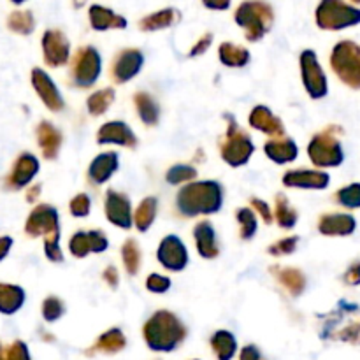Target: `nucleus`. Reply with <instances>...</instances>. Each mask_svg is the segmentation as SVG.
<instances>
[{
	"mask_svg": "<svg viewBox=\"0 0 360 360\" xmlns=\"http://www.w3.org/2000/svg\"><path fill=\"white\" fill-rule=\"evenodd\" d=\"M32 86H34L35 94L39 95V98L42 101V104L53 112H60L65 108V101L62 97V91L58 90V86L55 84V81L51 79L48 72L44 69H39L35 67L32 70Z\"/></svg>",
	"mask_w": 360,
	"mask_h": 360,
	"instance_id": "f3484780",
	"label": "nucleus"
},
{
	"mask_svg": "<svg viewBox=\"0 0 360 360\" xmlns=\"http://www.w3.org/2000/svg\"><path fill=\"white\" fill-rule=\"evenodd\" d=\"M172 287V281L169 276H164V274H150L146 278V288L151 292V294H165L169 292V288Z\"/></svg>",
	"mask_w": 360,
	"mask_h": 360,
	"instance_id": "de8ad7c7",
	"label": "nucleus"
},
{
	"mask_svg": "<svg viewBox=\"0 0 360 360\" xmlns=\"http://www.w3.org/2000/svg\"><path fill=\"white\" fill-rule=\"evenodd\" d=\"M315 20L322 30L340 32L360 25V9L345 0H320Z\"/></svg>",
	"mask_w": 360,
	"mask_h": 360,
	"instance_id": "20e7f679",
	"label": "nucleus"
},
{
	"mask_svg": "<svg viewBox=\"0 0 360 360\" xmlns=\"http://www.w3.org/2000/svg\"><path fill=\"white\" fill-rule=\"evenodd\" d=\"M144 55L141 49L127 48L115 56L111 63V77L116 84L132 81L143 70Z\"/></svg>",
	"mask_w": 360,
	"mask_h": 360,
	"instance_id": "4468645a",
	"label": "nucleus"
},
{
	"mask_svg": "<svg viewBox=\"0 0 360 360\" xmlns=\"http://www.w3.org/2000/svg\"><path fill=\"white\" fill-rule=\"evenodd\" d=\"M227 118L229 127L220 143V155L231 167H243L255 153V144L232 116L227 115Z\"/></svg>",
	"mask_w": 360,
	"mask_h": 360,
	"instance_id": "39448f33",
	"label": "nucleus"
},
{
	"mask_svg": "<svg viewBox=\"0 0 360 360\" xmlns=\"http://www.w3.org/2000/svg\"><path fill=\"white\" fill-rule=\"evenodd\" d=\"M70 214L76 218H84L90 214L91 211V199L86 193H77L72 200H70Z\"/></svg>",
	"mask_w": 360,
	"mask_h": 360,
	"instance_id": "49530a36",
	"label": "nucleus"
},
{
	"mask_svg": "<svg viewBox=\"0 0 360 360\" xmlns=\"http://www.w3.org/2000/svg\"><path fill=\"white\" fill-rule=\"evenodd\" d=\"M7 28L14 34L30 35L35 30V18L30 11H14L7 18Z\"/></svg>",
	"mask_w": 360,
	"mask_h": 360,
	"instance_id": "58836bf2",
	"label": "nucleus"
},
{
	"mask_svg": "<svg viewBox=\"0 0 360 360\" xmlns=\"http://www.w3.org/2000/svg\"><path fill=\"white\" fill-rule=\"evenodd\" d=\"M211 44H213V35H211V34L202 35V37H200L199 41H197L195 44L192 46V49H190L188 56H200V55H204V53H207V49H210Z\"/></svg>",
	"mask_w": 360,
	"mask_h": 360,
	"instance_id": "603ef678",
	"label": "nucleus"
},
{
	"mask_svg": "<svg viewBox=\"0 0 360 360\" xmlns=\"http://www.w3.org/2000/svg\"><path fill=\"white\" fill-rule=\"evenodd\" d=\"M204 7L211 11H227L231 7L232 0H202Z\"/></svg>",
	"mask_w": 360,
	"mask_h": 360,
	"instance_id": "5fc2aeb1",
	"label": "nucleus"
},
{
	"mask_svg": "<svg viewBox=\"0 0 360 360\" xmlns=\"http://www.w3.org/2000/svg\"><path fill=\"white\" fill-rule=\"evenodd\" d=\"M86 0H74V7H83Z\"/></svg>",
	"mask_w": 360,
	"mask_h": 360,
	"instance_id": "bf43d9fd",
	"label": "nucleus"
},
{
	"mask_svg": "<svg viewBox=\"0 0 360 360\" xmlns=\"http://www.w3.org/2000/svg\"><path fill=\"white\" fill-rule=\"evenodd\" d=\"M120 167V155L115 151H104V153L97 155L94 160L90 162L88 167V181L95 186H101L108 183L112 178Z\"/></svg>",
	"mask_w": 360,
	"mask_h": 360,
	"instance_id": "4be33fe9",
	"label": "nucleus"
},
{
	"mask_svg": "<svg viewBox=\"0 0 360 360\" xmlns=\"http://www.w3.org/2000/svg\"><path fill=\"white\" fill-rule=\"evenodd\" d=\"M102 74V56L94 46H84L76 51L70 62V81L76 88H91Z\"/></svg>",
	"mask_w": 360,
	"mask_h": 360,
	"instance_id": "1a4fd4ad",
	"label": "nucleus"
},
{
	"mask_svg": "<svg viewBox=\"0 0 360 360\" xmlns=\"http://www.w3.org/2000/svg\"><path fill=\"white\" fill-rule=\"evenodd\" d=\"M234 20L245 30L246 39L257 42L273 28L274 13L273 7L264 0H245L236 9Z\"/></svg>",
	"mask_w": 360,
	"mask_h": 360,
	"instance_id": "7ed1b4c3",
	"label": "nucleus"
},
{
	"mask_svg": "<svg viewBox=\"0 0 360 360\" xmlns=\"http://www.w3.org/2000/svg\"><path fill=\"white\" fill-rule=\"evenodd\" d=\"M134 105H136L137 116H139L141 122L146 127L157 125L158 120H160V108L155 102V98L151 97L146 91H139V94L134 95Z\"/></svg>",
	"mask_w": 360,
	"mask_h": 360,
	"instance_id": "7c9ffc66",
	"label": "nucleus"
},
{
	"mask_svg": "<svg viewBox=\"0 0 360 360\" xmlns=\"http://www.w3.org/2000/svg\"><path fill=\"white\" fill-rule=\"evenodd\" d=\"M44 253L46 259L53 264L63 262V252L60 246V234H51L44 238Z\"/></svg>",
	"mask_w": 360,
	"mask_h": 360,
	"instance_id": "c03bdc74",
	"label": "nucleus"
},
{
	"mask_svg": "<svg viewBox=\"0 0 360 360\" xmlns=\"http://www.w3.org/2000/svg\"><path fill=\"white\" fill-rule=\"evenodd\" d=\"M211 348L218 360H232L238 352V340L229 330H217L211 338Z\"/></svg>",
	"mask_w": 360,
	"mask_h": 360,
	"instance_id": "f704fd0d",
	"label": "nucleus"
},
{
	"mask_svg": "<svg viewBox=\"0 0 360 360\" xmlns=\"http://www.w3.org/2000/svg\"><path fill=\"white\" fill-rule=\"evenodd\" d=\"M0 360H6V359H4V355H2V348H0Z\"/></svg>",
	"mask_w": 360,
	"mask_h": 360,
	"instance_id": "680f3d73",
	"label": "nucleus"
},
{
	"mask_svg": "<svg viewBox=\"0 0 360 360\" xmlns=\"http://www.w3.org/2000/svg\"><path fill=\"white\" fill-rule=\"evenodd\" d=\"M13 245H14L13 238H9V236H0V262L9 255Z\"/></svg>",
	"mask_w": 360,
	"mask_h": 360,
	"instance_id": "4d7b16f0",
	"label": "nucleus"
},
{
	"mask_svg": "<svg viewBox=\"0 0 360 360\" xmlns=\"http://www.w3.org/2000/svg\"><path fill=\"white\" fill-rule=\"evenodd\" d=\"M179 20H181L179 11L172 9V7H167V9H160L157 11V13L144 16L143 20L139 21V28L144 32L164 30V28L174 27Z\"/></svg>",
	"mask_w": 360,
	"mask_h": 360,
	"instance_id": "cd10ccee",
	"label": "nucleus"
},
{
	"mask_svg": "<svg viewBox=\"0 0 360 360\" xmlns=\"http://www.w3.org/2000/svg\"><path fill=\"white\" fill-rule=\"evenodd\" d=\"M25 232L30 238H46L51 234H60V217L58 211L49 204H39L28 214Z\"/></svg>",
	"mask_w": 360,
	"mask_h": 360,
	"instance_id": "9b49d317",
	"label": "nucleus"
},
{
	"mask_svg": "<svg viewBox=\"0 0 360 360\" xmlns=\"http://www.w3.org/2000/svg\"><path fill=\"white\" fill-rule=\"evenodd\" d=\"M41 171V164L39 158L34 153H21L20 157L14 160L13 167H11L9 174L4 178V188L6 190H23L25 186L30 185L37 172Z\"/></svg>",
	"mask_w": 360,
	"mask_h": 360,
	"instance_id": "ddd939ff",
	"label": "nucleus"
},
{
	"mask_svg": "<svg viewBox=\"0 0 360 360\" xmlns=\"http://www.w3.org/2000/svg\"><path fill=\"white\" fill-rule=\"evenodd\" d=\"M239 224V236L241 239L248 241V239L255 238L257 231H259V221H257V214L252 207H241L236 213Z\"/></svg>",
	"mask_w": 360,
	"mask_h": 360,
	"instance_id": "ea45409f",
	"label": "nucleus"
},
{
	"mask_svg": "<svg viewBox=\"0 0 360 360\" xmlns=\"http://www.w3.org/2000/svg\"><path fill=\"white\" fill-rule=\"evenodd\" d=\"M157 260L164 269L171 271V273H179L188 266V250L186 245L174 234L165 236L160 241L157 250Z\"/></svg>",
	"mask_w": 360,
	"mask_h": 360,
	"instance_id": "f8f14e48",
	"label": "nucleus"
},
{
	"mask_svg": "<svg viewBox=\"0 0 360 360\" xmlns=\"http://www.w3.org/2000/svg\"><path fill=\"white\" fill-rule=\"evenodd\" d=\"M127 347L125 334L120 329H109L97 340V343L91 347V352H102V354H118Z\"/></svg>",
	"mask_w": 360,
	"mask_h": 360,
	"instance_id": "c9c22d12",
	"label": "nucleus"
},
{
	"mask_svg": "<svg viewBox=\"0 0 360 360\" xmlns=\"http://www.w3.org/2000/svg\"><path fill=\"white\" fill-rule=\"evenodd\" d=\"M334 74L352 90H360V46L354 41H340L330 53Z\"/></svg>",
	"mask_w": 360,
	"mask_h": 360,
	"instance_id": "6e6552de",
	"label": "nucleus"
},
{
	"mask_svg": "<svg viewBox=\"0 0 360 360\" xmlns=\"http://www.w3.org/2000/svg\"><path fill=\"white\" fill-rule=\"evenodd\" d=\"M224 206V186L214 179L190 181L176 195V210L181 217H210Z\"/></svg>",
	"mask_w": 360,
	"mask_h": 360,
	"instance_id": "f257e3e1",
	"label": "nucleus"
},
{
	"mask_svg": "<svg viewBox=\"0 0 360 360\" xmlns=\"http://www.w3.org/2000/svg\"><path fill=\"white\" fill-rule=\"evenodd\" d=\"M322 338L360 343V309L357 304L340 302L336 311L326 320Z\"/></svg>",
	"mask_w": 360,
	"mask_h": 360,
	"instance_id": "423d86ee",
	"label": "nucleus"
},
{
	"mask_svg": "<svg viewBox=\"0 0 360 360\" xmlns=\"http://www.w3.org/2000/svg\"><path fill=\"white\" fill-rule=\"evenodd\" d=\"M197 178V169L186 164H176L165 172V179L169 185H186Z\"/></svg>",
	"mask_w": 360,
	"mask_h": 360,
	"instance_id": "79ce46f5",
	"label": "nucleus"
},
{
	"mask_svg": "<svg viewBox=\"0 0 360 360\" xmlns=\"http://www.w3.org/2000/svg\"><path fill=\"white\" fill-rule=\"evenodd\" d=\"M271 271L274 273L276 280L280 281L281 287H283L290 295L299 297V295L304 292L306 276L302 274V271L295 269V267H273Z\"/></svg>",
	"mask_w": 360,
	"mask_h": 360,
	"instance_id": "c756f323",
	"label": "nucleus"
},
{
	"mask_svg": "<svg viewBox=\"0 0 360 360\" xmlns=\"http://www.w3.org/2000/svg\"><path fill=\"white\" fill-rule=\"evenodd\" d=\"M108 248L109 239L102 231H79L69 241V252L76 259H84L90 253H104Z\"/></svg>",
	"mask_w": 360,
	"mask_h": 360,
	"instance_id": "6ab92c4d",
	"label": "nucleus"
},
{
	"mask_svg": "<svg viewBox=\"0 0 360 360\" xmlns=\"http://www.w3.org/2000/svg\"><path fill=\"white\" fill-rule=\"evenodd\" d=\"M250 127L269 137H283L285 127L281 120L267 105H257L248 116Z\"/></svg>",
	"mask_w": 360,
	"mask_h": 360,
	"instance_id": "b1692460",
	"label": "nucleus"
},
{
	"mask_svg": "<svg viewBox=\"0 0 360 360\" xmlns=\"http://www.w3.org/2000/svg\"><path fill=\"white\" fill-rule=\"evenodd\" d=\"M343 281L347 285H350V287H359L360 285V260H357V262H352L350 266H348V269L345 271V274H343Z\"/></svg>",
	"mask_w": 360,
	"mask_h": 360,
	"instance_id": "8fccbe9b",
	"label": "nucleus"
},
{
	"mask_svg": "<svg viewBox=\"0 0 360 360\" xmlns=\"http://www.w3.org/2000/svg\"><path fill=\"white\" fill-rule=\"evenodd\" d=\"M63 315H65V304L62 302V299L55 297V295H49V297L44 299V302H42V319L46 322L53 323L62 319Z\"/></svg>",
	"mask_w": 360,
	"mask_h": 360,
	"instance_id": "37998d69",
	"label": "nucleus"
},
{
	"mask_svg": "<svg viewBox=\"0 0 360 360\" xmlns=\"http://www.w3.org/2000/svg\"><path fill=\"white\" fill-rule=\"evenodd\" d=\"M357 231V220L348 213H327L319 220V232L327 238H347Z\"/></svg>",
	"mask_w": 360,
	"mask_h": 360,
	"instance_id": "412c9836",
	"label": "nucleus"
},
{
	"mask_svg": "<svg viewBox=\"0 0 360 360\" xmlns=\"http://www.w3.org/2000/svg\"><path fill=\"white\" fill-rule=\"evenodd\" d=\"M11 2H13L14 6H21V4H25V2H27V0H11Z\"/></svg>",
	"mask_w": 360,
	"mask_h": 360,
	"instance_id": "052dcab7",
	"label": "nucleus"
},
{
	"mask_svg": "<svg viewBox=\"0 0 360 360\" xmlns=\"http://www.w3.org/2000/svg\"><path fill=\"white\" fill-rule=\"evenodd\" d=\"M239 360H262V357H260L259 348L253 347V345H248V347H245L241 350Z\"/></svg>",
	"mask_w": 360,
	"mask_h": 360,
	"instance_id": "6e6d98bb",
	"label": "nucleus"
},
{
	"mask_svg": "<svg viewBox=\"0 0 360 360\" xmlns=\"http://www.w3.org/2000/svg\"><path fill=\"white\" fill-rule=\"evenodd\" d=\"M122 260L123 266H125L127 273L130 276H136L141 269V260H143V255H141L139 243L136 239H127L122 246Z\"/></svg>",
	"mask_w": 360,
	"mask_h": 360,
	"instance_id": "4c0bfd02",
	"label": "nucleus"
},
{
	"mask_svg": "<svg viewBox=\"0 0 360 360\" xmlns=\"http://www.w3.org/2000/svg\"><path fill=\"white\" fill-rule=\"evenodd\" d=\"M27 294L21 287L11 283H0V313L14 315L23 308Z\"/></svg>",
	"mask_w": 360,
	"mask_h": 360,
	"instance_id": "c85d7f7f",
	"label": "nucleus"
},
{
	"mask_svg": "<svg viewBox=\"0 0 360 360\" xmlns=\"http://www.w3.org/2000/svg\"><path fill=\"white\" fill-rule=\"evenodd\" d=\"M6 360H32L30 352H28V347L23 343V341H14L6 352Z\"/></svg>",
	"mask_w": 360,
	"mask_h": 360,
	"instance_id": "09e8293b",
	"label": "nucleus"
},
{
	"mask_svg": "<svg viewBox=\"0 0 360 360\" xmlns=\"http://www.w3.org/2000/svg\"><path fill=\"white\" fill-rule=\"evenodd\" d=\"M97 143L98 144H116V146L123 148H136L137 146V137L134 130L127 125L125 122H108L98 129L97 132Z\"/></svg>",
	"mask_w": 360,
	"mask_h": 360,
	"instance_id": "aec40b11",
	"label": "nucleus"
},
{
	"mask_svg": "<svg viewBox=\"0 0 360 360\" xmlns=\"http://www.w3.org/2000/svg\"><path fill=\"white\" fill-rule=\"evenodd\" d=\"M116 94L112 88H102V90L94 91L90 97L86 98V109L91 116H102L105 115L109 108L115 102Z\"/></svg>",
	"mask_w": 360,
	"mask_h": 360,
	"instance_id": "e433bc0d",
	"label": "nucleus"
},
{
	"mask_svg": "<svg viewBox=\"0 0 360 360\" xmlns=\"http://www.w3.org/2000/svg\"><path fill=\"white\" fill-rule=\"evenodd\" d=\"M193 239H195L197 252L202 259L211 260L220 255V243H218L217 231H214L211 221H197L195 227H193Z\"/></svg>",
	"mask_w": 360,
	"mask_h": 360,
	"instance_id": "5701e85b",
	"label": "nucleus"
},
{
	"mask_svg": "<svg viewBox=\"0 0 360 360\" xmlns=\"http://www.w3.org/2000/svg\"><path fill=\"white\" fill-rule=\"evenodd\" d=\"M299 245V238L297 236H288V238L280 239V241L273 243L269 246V253L273 257H285V255H290L297 250Z\"/></svg>",
	"mask_w": 360,
	"mask_h": 360,
	"instance_id": "a18cd8bd",
	"label": "nucleus"
},
{
	"mask_svg": "<svg viewBox=\"0 0 360 360\" xmlns=\"http://www.w3.org/2000/svg\"><path fill=\"white\" fill-rule=\"evenodd\" d=\"M102 278H104V281L111 288H116L120 285V274H118V269H116L115 266L105 267L104 273H102Z\"/></svg>",
	"mask_w": 360,
	"mask_h": 360,
	"instance_id": "864d4df0",
	"label": "nucleus"
},
{
	"mask_svg": "<svg viewBox=\"0 0 360 360\" xmlns=\"http://www.w3.org/2000/svg\"><path fill=\"white\" fill-rule=\"evenodd\" d=\"M350 2H354V4H360V0H350Z\"/></svg>",
	"mask_w": 360,
	"mask_h": 360,
	"instance_id": "e2e57ef3",
	"label": "nucleus"
},
{
	"mask_svg": "<svg viewBox=\"0 0 360 360\" xmlns=\"http://www.w3.org/2000/svg\"><path fill=\"white\" fill-rule=\"evenodd\" d=\"M88 20L94 30L105 32V30H122L127 28V20L109 7L101 6V4H94L88 11Z\"/></svg>",
	"mask_w": 360,
	"mask_h": 360,
	"instance_id": "a878e982",
	"label": "nucleus"
},
{
	"mask_svg": "<svg viewBox=\"0 0 360 360\" xmlns=\"http://www.w3.org/2000/svg\"><path fill=\"white\" fill-rule=\"evenodd\" d=\"M104 213H105V218H108L115 227L125 229V231H129L130 227H134L132 204H130V199L125 195V193L116 192V190H109V192H105Z\"/></svg>",
	"mask_w": 360,
	"mask_h": 360,
	"instance_id": "dca6fc26",
	"label": "nucleus"
},
{
	"mask_svg": "<svg viewBox=\"0 0 360 360\" xmlns=\"http://www.w3.org/2000/svg\"><path fill=\"white\" fill-rule=\"evenodd\" d=\"M264 151H266L267 158L273 160L274 164H292L295 158L299 157V146L294 139L283 136V137H271L266 144H264Z\"/></svg>",
	"mask_w": 360,
	"mask_h": 360,
	"instance_id": "393cba45",
	"label": "nucleus"
},
{
	"mask_svg": "<svg viewBox=\"0 0 360 360\" xmlns=\"http://www.w3.org/2000/svg\"><path fill=\"white\" fill-rule=\"evenodd\" d=\"M42 56L46 65L63 67L70 60V42L62 30L49 28L42 35Z\"/></svg>",
	"mask_w": 360,
	"mask_h": 360,
	"instance_id": "2eb2a0df",
	"label": "nucleus"
},
{
	"mask_svg": "<svg viewBox=\"0 0 360 360\" xmlns=\"http://www.w3.org/2000/svg\"><path fill=\"white\" fill-rule=\"evenodd\" d=\"M299 65H301V77L304 90L315 101L327 97L329 94V79L326 76V70L320 65L319 56L313 49H304L299 56Z\"/></svg>",
	"mask_w": 360,
	"mask_h": 360,
	"instance_id": "9d476101",
	"label": "nucleus"
},
{
	"mask_svg": "<svg viewBox=\"0 0 360 360\" xmlns=\"http://www.w3.org/2000/svg\"><path fill=\"white\" fill-rule=\"evenodd\" d=\"M143 336L150 350L169 354L185 341L186 329L174 313L160 309L144 323Z\"/></svg>",
	"mask_w": 360,
	"mask_h": 360,
	"instance_id": "f03ea898",
	"label": "nucleus"
},
{
	"mask_svg": "<svg viewBox=\"0 0 360 360\" xmlns=\"http://www.w3.org/2000/svg\"><path fill=\"white\" fill-rule=\"evenodd\" d=\"M37 134V144L41 148V153L46 160H55L62 148V134L53 123L41 122L35 129Z\"/></svg>",
	"mask_w": 360,
	"mask_h": 360,
	"instance_id": "bb28decb",
	"label": "nucleus"
},
{
	"mask_svg": "<svg viewBox=\"0 0 360 360\" xmlns=\"http://www.w3.org/2000/svg\"><path fill=\"white\" fill-rule=\"evenodd\" d=\"M274 220L280 225L281 229L288 231V229H294L297 225L299 213L290 202H288V197L285 193H278L276 199H274Z\"/></svg>",
	"mask_w": 360,
	"mask_h": 360,
	"instance_id": "72a5a7b5",
	"label": "nucleus"
},
{
	"mask_svg": "<svg viewBox=\"0 0 360 360\" xmlns=\"http://www.w3.org/2000/svg\"><path fill=\"white\" fill-rule=\"evenodd\" d=\"M218 58L224 63L225 67H231V69H241V67H246L252 60L250 56V51L243 46L232 44V42H224V44L218 48Z\"/></svg>",
	"mask_w": 360,
	"mask_h": 360,
	"instance_id": "2f4dec72",
	"label": "nucleus"
},
{
	"mask_svg": "<svg viewBox=\"0 0 360 360\" xmlns=\"http://www.w3.org/2000/svg\"><path fill=\"white\" fill-rule=\"evenodd\" d=\"M158 213V199L157 197H146L141 200L137 210L134 211V227L139 232H146L155 224V218Z\"/></svg>",
	"mask_w": 360,
	"mask_h": 360,
	"instance_id": "473e14b6",
	"label": "nucleus"
},
{
	"mask_svg": "<svg viewBox=\"0 0 360 360\" xmlns=\"http://www.w3.org/2000/svg\"><path fill=\"white\" fill-rule=\"evenodd\" d=\"M287 188L326 190L330 185V176L322 169H292L283 176Z\"/></svg>",
	"mask_w": 360,
	"mask_h": 360,
	"instance_id": "a211bd4d",
	"label": "nucleus"
},
{
	"mask_svg": "<svg viewBox=\"0 0 360 360\" xmlns=\"http://www.w3.org/2000/svg\"><path fill=\"white\" fill-rule=\"evenodd\" d=\"M334 202L347 210H360V183H350L334 193Z\"/></svg>",
	"mask_w": 360,
	"mask_h": 360,
	"instance_id": "a19ab883",
	"label": "nucleus"
},
{
	"mask_svg": "<svg viewBox=\"0 0 360 360\" xmlns=\"http://www.w3.org/2000/svg\"><path fill=\"white\" fill-rule=\"evenodd\" d=\"M338 127H329L315 134L308 144V157L319 169L340 167L345 162V151L340 137L336 136Z\"/></svg>",
	"mask_w": 360,
	"mask_h": 360,
	"instance_id": "0eeeda50",
	"label": "nucleus"
},
{
	"mask_svg": "<svg viewBox=\"0 0 360 360\" xmlns=\"http://www.w3.org/2000/svg\"><path fill=\"white\" fill-rule=\"evenodd\" d=\"M39 193H41V185H34V186H32V188L28 190V195H27L28 202H34V200L39 197Z\"/></svg>",
	"mask_w": 360,
	"mask_h": 360,
	"instance_id": "13d9d810",
	"label": "nucleus"
},
{
	"mask_svg": "<svg viewBox=\"0 0 360 360\" xmlns=\"http://www.w3.org/2000/svg\"><path fill=\"white\" fill-rule=\"evenodd\" d=\"M252 210H255L259 213V217L262 218L266 224H273V211H271L269 204L262 199H252Z\"/></svg>",
	"mask_w": 360,
	"mask_h": 360,
	"instance_id": "3c124183",
	"label": "nucleus"
}]
</instances>
